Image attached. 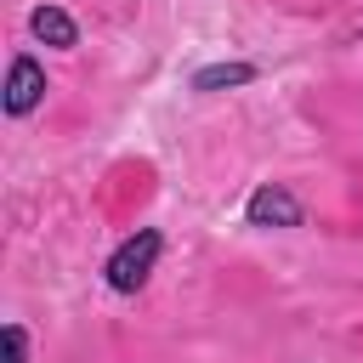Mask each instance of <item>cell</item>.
Masks as SVG:
<instances>
[{
    "mask_svg": "<svg viewBox=\"0 0 363 363\" xmlns=\"http://www.w3.org/2000/svg\"><path fill=\"white\" fill-rule=\"evenodd\" d=\"M28 34H34L40 45H51V51H74V45H79V23H74L62 6H34V11H28Z\"/></svg>",
    "mask_w": 363,
    "mask_h": 363,
    "instance_id": "4",
    "label": "cell"
},
{
    "mask_svg": "<svg viewBox=\"0 0 363 363\" xmlns=\"http://www.w3.org/2000/svg\"><path fill=\"white\" fill-rule=\"evenodd\" d=\"M159 255H164V233L159 227H136L108 261H102V278H108V289L113 295H136L147 278H153V267H159Z\"/></svg>",
    "mask_w": 363,
    "mask_h": 363,
    "instance_id": "1",
    "label": "cell"
},
{
    "mask_svg": "<svg viewBox=\"0 0 363 363\" xmlns=\"http://www.w3.org/2000/svg\"><path fill=\"white\" fill-rule=\"evenodd\" d=\"M255 79V62H204L199 74H193V91H233V85H250Z\"/></svg>",
    "mask_w": 363,
    "mask_h": 363,
    "instance_id": "5",
    "label": "cell"
},
{
    "mask_svg": "<svg viewBox=\"0 0 363 363\" xmlns=\"http://www.w3.org/2000/svg\"><path fill=\"white\" fill-rule=\"evenodd\" d=\"M40 102H45V68L34 57H11V68H6V113L23 119Z\"/></svg>",
    "mask_w": 363,
    "mask_h": 363,
    "instance_id": "3",
    "label": "cell"
},
{
    "mask_svg": "<svg viewBox=\"0 0 363 363\" xmlns=\"http://www.w3.org/2000/svg\"><path fill=\"white\" fill-rule=\"evenodd\" d=\"M244 221H250V227H301L306 210H301V199H295L284 182H261V187L244 199Z\"/></svg>",
    "mask_w": 363,
    "mask_h": 363,
    "instance_id": "2",
    "label": "cell"
},
{
    "mask_svg": "<svg viewBox=\"0 0 363 363\" xmlns=\"http://www.w3.org/2000/svg\"><path fill=\"white\" fill-rule=\"evenodd\" d=\"M0 346H6V363H28V329L23 323H6L0 329Z\"/></svg>",
    "mask_w": 363,
    "mask_h": 363,
    "instance_id": "6",
    "label": "cell"
}]
</instances>
